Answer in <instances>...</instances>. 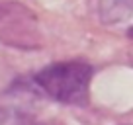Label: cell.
<instances>
[{
    "mask_svg": "<svg viewBox=\"0 0 133 125\" xmlns=\"http://www.w3.org/2000/svg\"><path fill=\"white\" fill-rule=\"evenodd\" d=\"M92 67L84 61H63L41 68L35 74V84L49 98L69 106L88 102Z\"/></svg>",
    "mask_w": 133,
    "mask_h": 125,
    "instance_id": "6da1fadb",
    "label": "cell"
},
{
    "mask_svg": "<svg viewBox=\"0 0 133 125\" xmlns=\"http://www.w3.org/2000/svg\"><path fill=\"white\" fill-rule=\"evenodd\" d=\"M0 41L14 49H41L39 24L16 0H0Z\"/></svg>",
    "mask_w": 133,
    "mask_h": 125,
    "instance_id": "7a4b0ae2",
    "label": "cell"
},
{
    "mask_svg": "<svg viewBox=\"0 0 133 125\" xmlns=\"http://www.w3.org/2000/svg\"><path fill=\"white\" fill-rule=\"evenodd\" d=\"M98 14L108 24H119L133 14V0H98Z\"/></svg>",
    "mask_w": 133,
    "mask_h": 125,
    "instance_id": "3957f363",
    "label": "cell"
}]
</instances>
